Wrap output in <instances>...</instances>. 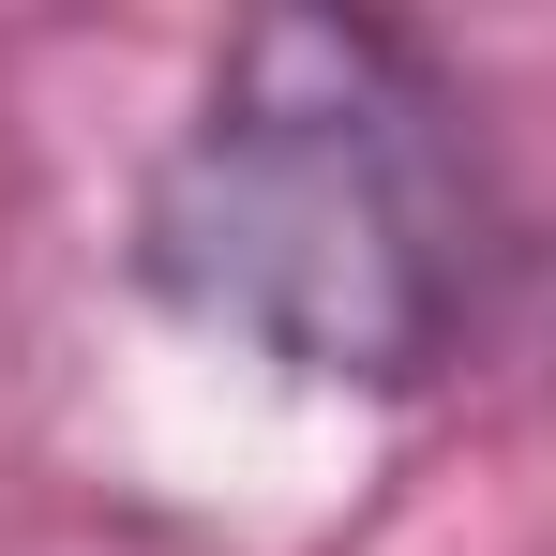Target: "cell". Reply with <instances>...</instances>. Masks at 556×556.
Here are the masks:
<instances>
[{
	"instance_id": "cell-1",
	"label": "cell",
	"mask_w": 556,
	"mask_h": 556,
	"mask_svg": "<svg viewBox=\"0 0 556 556\" xmlns=\"http://www.w3.org/2000/svg\"><path fill=\"white\" fill-rule=\"evenodd\" d=\"M121 271L301 391L421 406L496 301L481 105L406 15H241L136 181Z\"/></svg>"
}]
</instances>
